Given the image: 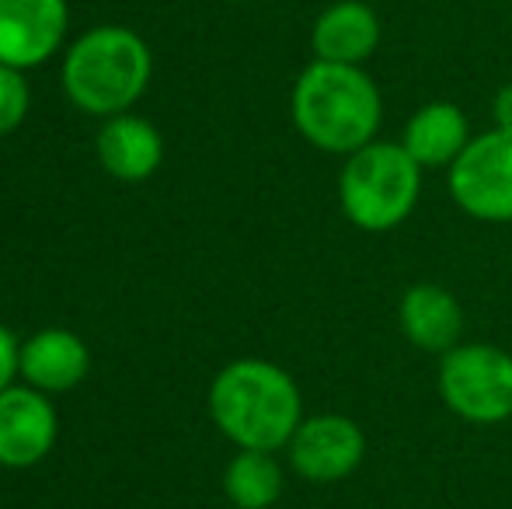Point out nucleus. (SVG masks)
Instances as JSON below:
<instances>
[{
    "label": "nucleus",
    "instance_id": "obj_2",
    "mask_svg": "<svg viewBox=\"0 0 512 509\" xmlns=\"http://www.w3.org/2000/svg\"><path fill=\"white\" fill-rule=\"evenodd\" d=\"M216 429L241 450H283L304 422L300 387L269 360H234L209 387Z\"/></svg>",
    "mask_w": 512,
    "mask_h": 509
},
{
    "label": "nucleus",
    "instance_id": "obj_6",
    "mask_svg": "<svg viewBox=\"0 0 512 509\" xmlns=\"http://www.w3.org/2000/svg\"><path fill=\"white\" fill-rule=\"evenodd\" d=\"M446 185L467 217L512 224V126L471 136L464 154L446 168Z\"/></svg>",
    "mask_w": 512,
    "mask_h": 509
},
{
    "label": "nucleus",
    "instance_id": "obj_10",
    "mask_svg": "<svg viewBox=\"0 0 512 509\" xmlns=\"http://www.w3.org/2000/svg\"><path fill=\"white\" fill-rule=\"evenodd\" d=\"M401 335L422 353H450L464 335L460 300L439 283H411L398 300Z\"/></svg>",
    "mask_w": 512,
    "mask_h": 509
},
{
    "label": "nucleus",
    "instance_id": "obj_8",
    "mask_svg": "<svg viewBox=\"0 0 512 509\" xmlns=\"http://www.w3.org/2000/svg\"><path fill=\"white\" fill-rule=\"evenodd\" d=\"M67 32V0H0V63L14 70L49 60Z\"/></svg>",
    "mask_w": 512,
    "mask_h": 509
},
{
    "label": "nucleus",
    "instance_id": "obj_15",
    "mask_svg": "<svg viewBox=\"0 0 512 509\" xmlns=\"http://www.w3.org/2000/svg\"><path fill=\"white\" fill-rule=\"evenodd\" d=\"M223 492L237 509H269L283 496V468L269 450H241L223 471Z\"/></svg>",
    "mask_w": 512,
    "mask_h": 509
},
{
    "label": "nucleus",
    "instance_id": "obj_9",
    "mask_svg": "<svg viewBox=\"0 0 512 509\" xmlns=\"http://www.w3.org/2000/svg\"><path fill=\"white\" fill-rule=\"evenodd\" d=\"M56 412L42 394L28 387L0 391V464L28 468L53 450Z\"/></svg>",
    "mask_w": 512,
    "mask_h": 509
},
{
    "label": "nucleus",
    "instance_id": "obj_11",
    "mask_svg": "<svg viewBox=\"0 0 512 509\" xmlns=\"http://www.w3.org/2000/svg\"><path fill=\"white\" fill-rule=\"evenodd\" d=\"M314 56L324 63L363 67L380 46V18L363 0H338L317 14L310 28Z\"/></svg>",
    "mask_w": 512,
    "mask_h": 509
},
{
    "label": "nucleus",
    "instance_id": "obj_16",
    "mask_svg": "<svg viewBox=\"0 0 512 509\" xmlns=\"http://www.w3.org/2000/svg\"><path fill=\"white\" fill-rule=\"evenodd\" d=\"M28 112V84L21 77V70L4 67L0 63V136L11 133L14 126H21Z\"/></svg>",
    "mask_w": 512,
    "mask_h": 509
},
{
    "label": "nucleus",
    "instance_id": "obj_7",
    "mask_svg": "<svg viewBox=\"0 0 512 509\" xmlns=\"http://www.w3.org/2000/svg\"><path fill=\"white\" fill-rule=\"evenodd\" d=\"M290 464L310 485H335L356 475L366 461V433L356 419L342 412L307 415L286 443Z\"/></svg>",
    "mask_w": 512,
    "mask_h": 509
},
{
    "label": "nucleus",
    "instance_id": "obj_13",
    "mask_svg": "<svg viewBox=\"0 0 512 509\" xmlns=\"http://www.w3.org/2000/svg\"><path fill=\"white\" fill-rule=\"evenodd\" d=\"M21 374L42 391H70L88 374V349L67 328H46L21 346Z\"/></svg>",
    "mask_w": 512,
    "mask_h": 509
},
{
    "label": "nucleus",
    "instance_id": "obj_3",
    "mask_svg": "<svg viewBox=\"0 0 512 509\" xmlns=\"http://www.w3.org/2000/svg\"><path fill=\"white\" fill-rule=\"evenodd\" d=\"M422 175L401 140H373L345 157L338 175V203L356 231L387 234L415 213Z\"/></svg>",
    "mask_w": 512,
    "mask_h": 509
},
{
    "label": "nucleus",
    "instance_id": "obj_5",
    "mask_svg": "<svg viewBox=\"0 0 512 509\" xmlns=\"http://www.w3.org/2000/svg\"><path fill=\"white\" fill-rule=\"evenodd\" d=\"M436 387L457 419L499 426L512 419V353L492 342H460L439 356Z\"/></svg>",
    "mask_w": 512,
    "mask_h": 509
},
{
    "label": "nucleus",
    "instance_id": "obj_14",
    "mask_svg": "<svg viewBox=\"0 0 512 509\" xmlns=\"http://www.w3.org/2000/svg\"><path fill=\"white\" fill-rule=\"evenodd\" d=\"M98 157H102L105 171L126 182H143L157 171L164 157V143L150 123L133 116H115L112 123L98 133Z\"/></svg>",
    "mask_w": 512,
    "mask_h": 509
},
{
    "label": "nucleus",
    "instance_id": "obj_4",
    "mask_svg": "<svg viewBox=\"0 0 512 509\" xmlns=\"http://www.w3.org/2000/svg\"><path fill=\"white\" fill-rule=\"evenodd\" d=\"M150 81V49L129 28H91L63 63L70 102L95 116H115L143 95Z\"/></svg>",
    "mask_w": 512,
    "mask_h": 509
},
{
    "label": "nucleus",
    "instance_id": "obj_17",
    "mask_svg": "<svg viewBox=\"0 0 512 509\" xmlns=\"http://www.w3.org/2000/svg\"><path fill=\"white\" fill-rule=\"evenodd\" d=\"M18 367H21L18 342H14V335L0 325V391H7V387H11V377H14V370H18Z\"/></svg>",
    "mask_w": 512,
    "mask_h": 509
},
{
    "label": "nucleus",
    "instance_id": "obj_18",
    "mask_svg": "<svg viewBox=\"0 0 512 509\" xmlns=\"http://www.w3.org/2000/svg\"><path fill=\"white\" fill-rule=\"evenodd\" d=\"M495 126H512V84L495 95Z\"/></svg>",
    "mask_w": 512,
    "mask_h": 509
},
{
    "label": "nucleus",
    "instance_id": "obj_12",
    "mask_svg": "<svg viewBox=\"0 0 512 509\" xmlns=\"http://www.w3.org/2000/svg\"><path fill=\"white\" fill-rule=\"evenodd\" d=\"M471 123H467L464 109L453 102H429L415 109L401 133V147L415 157L422 171L432 168H450L464 147L471 143Z\"/></svg>",
    "mask_w": 512,
    "mask_h": 509
},
{
    "label": "nucleus",
    "instance_id": "obj_1",
    "mask_svg": "<svg viewBox=\"0 0 512 509\" xmlns=\"http://www.w3.org/2000/svg\"><path fill=\"white\" fill-rule=\"evenodd\" d=\"M290 112L310 147L349 157L377 140L384 98L363 67L314 60L293 84Z\"/></svg>",
    "mask_w": 512,
    "mask_h": 509
}]
</instances>
